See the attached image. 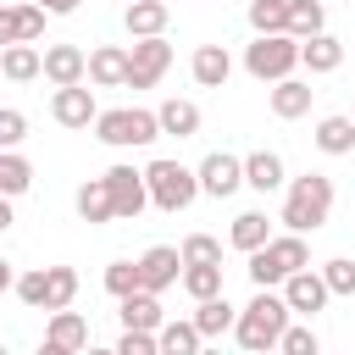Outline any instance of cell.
<instances>
[{
    "label": "cell",
    "instance_id": "39",
    "mask_svg": "<svg viewBox=\"0 0 355 355\" xmlns=\"http://www.w3.org/2000/svg\"><path fill=\"white\" fill-rule=\"evenodd\" d=\"M116 355H161V338H155V333H144V327H122Z\"/></svg>",
    "mask_w": 355,
    "mask_h": 355
},
{
    "label": "cell",
    "instance_id": "27",
    "mask_svg": "<svg viewBox=\"0 0 355 355\" xmlns=\"http://www.w3.org/2000/svg\"><path fill=\"white\" fill-rule=\"evenodd\" d=\"M233 322H239V305H227V294L194 300V327H200L205 338H222V333H233Z\"/></svg>",
    "mask_w": 355,
    "mask_h": 355
},
{
    "label": "cell",
    "instance_id": "16",
    "mask_svg": "<svg viewBox=\"0 0 355 355\" xmlns=\"http://www.w3.org/2000/svg\"><path fill=\"white\" fill-rule=\"evenodd\" d=\"M44 78H50L55 89L89 83V55H83L78 44H44Z\"/></svg>",
    "mask_w": 355,
    "mask_h": 355
},
{
    "label": "cell",
    "instance_id": "2",
    "mask_svg": "<svg viewBox=\"0 0 355 355\" xmlns=\"http://www.w3.org/2000/svg\"><path fill=\"white\" fill-rule=\"evenodd\" d=\"M327 216H333V178H327V172H300V178L283 183V211H277V222H283L288 233H316Z\"/></svg>",
    "mask_w": 355,
    "mask_h": 355
},
{
    "label": "cell",
    "instance_id": "32",
    "mask_svg": "<svg viewBox=\"0 0 355 355\" xmlns=\"http://www.w3.org/2000/svg\"><path fill=\"white\" fill-rule=\"evenodd\" d=\"M78 300V272L72 266H44V311H61Z\"/></svg>",
    "mask_w": 355,
    "mask_h": 355
},
{
    "label": "cell",
    "instance_id": "18",
    "mask_svg": "<svg viewBox=\"0 0 355 355\" xmlns=\"http://www.w3.org/2000/svg\"><path fill=\"white\" fill-rule=\"evenodd\" d=\"M0 78H6V83H33V78H44V50L28 44V39L0 44Z\"/></svg>",
    "mask_w": 355,
    "mask_h": 355
},
{
    "label": "cell",
    "instance_id": "36",
    "mask_svg": "<svg viewBox=\"0 0 355 355\" xmlns=\"http://www.w3.org/2000/svg\"><path fill=\"white\" fill-rule=\"evenodd\" d=\"M133 288H144V283H139V261H111V266H105V294L122 300V294H133Z\"/></svg>",
    "mask_w": 355,
    "mask_h": 355
},
{
    "label": "cell",
    "instance_id": "30",
    "mask_svg": "<svg viewBox=\"0 0 355 355\" xmlns=\"http://www.w3.org/2000/svg\"><path fill=\"white\" fill-rule=\"evenodd\" d=\"M155 338H161V355H194V349L205 344V333L194 327V316H189V322H161Z\"/></svg>",
    "mask_w": 355,
    "mask_h": 355
},
{
    "label": "cell",
    "instance_id": "35",
    "mask_svg": "<svg viewBox=\"0 0 355 355\" xmlns=\"http://www.w3.org/2000/svg\"><path fill=\"white\" fill-rule=\"evenodd\" d=\"M322 277H327L333 300H355V261H349V255H333V261H322Z\"/></svg>",
    "mask_w": 355,
    "mask_h": 355
},
{
    "label": "cell",
    "instance_id": "9",
    "mask_svg": "<svg viewBox=\"0 0 355 355\" xmlns=\"http://www.w3.org/2000/svg\"><path fill=\"white\" fill-rule=\"evenodd\" d=\"M283 300H288V311H294V316H316V311H327V305H333V288H327L322 266H300V272H288V277H283Z\"/></svg>",
    "mask_w": 355,
    "mask_h": 355
},
{
    "label": "cell",
    "instance_id": "4",
    "mask_svg": "<svg viewBox=\"0 0 355 355\" xmlns=\"http://www.w3.org/2000/svg\"><path fill=\"white\" fill-rule=\"evenodd\" d=\"M94 139L111 144V150H144L161 139V116L144 111V105H111L94 116Z\"/></svg>",
    "mask_w": 355,
    "mask_h": 355
},
{
    "label": "cell",
    "instance_id": "37",
    "mask_svg": "<svg viewBox=\"0 0 355 355\" xmlns=\"http://www.w3.org/2000/svg\"><path fill=\"white\" fill-rule=\"evenodd\" d=\"M277 349H283V355H316L322 338H316V327H294V322H288L283 338H277Z\"/></svg>",
    "mask_w": 355,
    "mask_h": 355
},
{
    "label": "cell",
    "instance_id": "8",
    "mask_svg": "<svg viewBox=\"0 0 355 355\" xmlns=\"http://www.w3.org/2000/svg\"><path fill=\"white\" fill-rule=\"evenodd\" d=\"M166 67H172V44H166V33L133 39V50H128V89H155V83L166 78Z\"/></svg>",
    "mask_w": 355,
    "mask_h": 355
},
{
    "label": "cell",
    "instance_id": "45",
    "mask_svg": "<svg viewBox=\"0 0 355 355\" xmlns=\"http://www.w3.org/2000/svg\"><path fill=\"white\" fill-rule=\"evenodd\" d=\"M349 116H355V111H349Z\"/></svg>",
    "mask_w": 355,
    "mask_h": 355
},
{
    "label": "cell",
    "instance_id": "14",
    "mask_svg": "<svg viewBox=\"0 0 355 355\" xmlns=\"http://www.w3.org/2000/svg\"><path fill=\"white\" fill-rule=\"evenodd\" d=\"M44 6H33V0H22V6H0V44H17V39H28V44H39L44 39Z\"/></svg>",
    "mask_w": 355,
    "mask_h": 355
},
{
    "label": "cell",
    "instance_id": "12",
    "mask_svg": "<svg viewBox=\"0 0 355 355\" xmlns=\"http://www.w3.org/2000/svg\"><path fill=\"white\" fill-rule=\"evenodd\" d=\"M78 349H89V322H83L72 305L50 311V327H44V355H78Z\"/></svg>",
    "mask_w": 355,
    "mask_h": 355
},
{
    "label": "cell",
    "instance_id": "29",
    "mask_svg": "<svg viewBox=\"0 0 355 355\" xmlns=\"http://www.w3.org/2000/svg\"><path fill=\"white\" fill-rule=\"evenodd\" d=\"M178 283L189 300H211V294H222V261H183Z\"/></svg>",
    "mask_w": 355,
    "mask_h": 355
},
{
    "label": "cell",
    "instance_id": "40",
    "mask_svg": "<svg viewBox=\"0 0 355 355\" xmlns=\"http://www.w3.org/2000/svg\"><path fill=\"white\" fill-rule=\"evenodd\" d=\"M28 139V116L17 105H0V150H17Z\"/></svg>",
    "mask_w": 355,
    "mask_h": 355
},
{
    "label": "cell",
    "instance_id": "25",
    "mask_svg": "<svg viewBox=\"0 0 355 355\" xmlns=\"http://www.w3.org/2000/svg\"><path fill=\"white\" fill-rule=\"evenodd\" d=\"M155 116H161V139H194L200 133V105L194 100H161L155 105Z\"/></svg>",
    "mask_w": 355,
    "mask_h": 355
},
{
    "label": "cell",
    "instance_id": "43",
    "mask_svg": "<svg viewBox=\"0 0 355 355\" xmlns=\"http://www.w3.org/2000/svg\"><path fill=\"white\" fill-rule=\"evenodd\" d=\"M11 222H17V211H11V194H0V233H6Z\"/></svg>",
    "mask_w": 355,
    "mask_h": 355
},
{
    "label": "cell",
    "instance_id": "28",
    "mask_svg": "<svg viewBox=\"0 0 355 355\" xmlns=\"http://www.w3.org/2000/svg\"><path fill=\"white\" fill-rule=\"evenodd\" d=\"M266 239H272V222H266V211H239V216H233V227H227V244H233L239 255L261 250Z\"/></svg>",
    "mask_w": 355,
    "mask_h": 355
},
{
    "label": "cell",
    "instance_id": "5",
    "mask_svg": "<svg viewBox=\"0 0 355 355\" xmlns=\"http://www.w3.org/2000/svg\"><path fill=\"white\" fill-rule=\"evenodd\" d=\"M144 183H150V205L166 211V216H178V211H189L200 200V172L183 166V161H172V155L150 161L144 166Z\"/></svg>",
    "mask_w": 355,
    "mask_h": 355
},
{
    "label": "cell",
    "instance_id": "41",
    "mask_svg": "<svg viewBox=\"0 0 355 355\" xmlns=\"http://www.w3.org/2000/svg\"><path fill=\"white\" fill-rule=\"evenodd\" d=\"M178 250H183V261H222V239H211V233H189Z\"/></svg>",
    "mask_w": 355,
    "mask_h": 355
},
{
    "label": "cell",
    "instance_id": "3",
    "mask_svg": "<svg viewBox=\"0 0 355 355\" xmlns=\"http://www.w3.org/2000/svg\"><path fill=\"white\" fill-rule=\"evenodd\" d=\"M311 266V250H305V233H272L261 250H250V283L255 288H283L288 272Z\"/></svg>",
    "mask_w": 355,
    "mask_h": 355
},
{
    "label": "cell",
    "instance_id": "7",
    "mask_svg": "<svg viewBox=\"0 0 355 355\" xmlns=\"http://www.w3.org/2000/svg\"><path fill=\"white\" fill-rule=\"evenodd\" d=\"M100 178H105V189H111L116 222H139V216H144V205H150V183H144V166H133V161H116V166H105Z\"/></svg>",
    "mask_w": 355,
    "mask_h": 355
},
{
    "label": "cell",
    "instance_id": "21",
    "mask_svg": "<svg viewBox=\"0 0 355 355\" xmlns=\"http://www.w3.org/2000/svg\"><path fill=\"white\" fill-rule=\"evenodd\" d=\"M266 100H272V116L294 122V116H305V111H311L316 89H311L305 78H294V72H288V78H277V83H272V94H266Z\"/></svg>",
    "mask_w": 355,
    "mask_h": 355
},
{
    "label": "cell",
    "instance_id": "22",
    "mask_svg": "<svg viewBox=\"0 0 355 355\" xmlns=\"http://www.w3.org/2000/svg\"><path fill=\"white\" fill-rule=\"evenodd\" d=\"M116 316H122V327H144V333H155V327L166 322V311H161V294H150V288H133V294H122V300H116Z\"/></svg>",
    "mask_w": 355,
    "mask_h": 355
},
{
    "label": "cell",
    "instance_id": "31",
    "mask_svg": "<svg viewBox=\"0 0 355 355\" xmlns=\"http://www.w3.org/2000/svg\"><path fill=\"white\" fill-rule=\"evenodd\" d=\"M33 189V161L22 150H0V194H28Z\"/></svg>",
    "mask_w": 355,
    "mask_h": 355
},
{
    "label": "cell",
    "instance_id": "19",
    "mask_svg": "<svg viewBox=\"0 0 355 355\" xmlns=\"http://www.w3.org/2000/svg\"><path fill=\"white\" fill-rule=\"evenodd\" d=\"M89 83L94 89H128V50L122 44H94L89 50Z\"/></svg>",
    "mask_w": 355,
    "mask_h": 355
},
{
    "label": "cell",
    "instance_id": "13",
    "mask_svg": "<svg viewBox=\"0 0 355 355\" xmlns=\"http://www.w3.org/2000/svg\"><path fill=\"white\" fill-rule=\"evenodd\" d=\"M50 116H55L61 128H94V116H100V105H94V89H83V83H67V89H55V94H50Z\"/></svg>",
    "mask_w": 355,
    "mask_h": 355
},
{
    "label": "cell",
    "instance_id": "11",
    "mask_svg": "<svg viewBox=\"0 0 355 355\" xmlns=\"http://www.w3.org/2000/svg\"><path fill=\"white\" fill-rule=\"evenodd\" d=\"M178 277H183V250H172V244H150V250L139 255V283H144L150 294H166Z\"/></svg>",
    "mask_w": 355,
    "mask_h": 355
},
{
    "label": "cell",
    "instance_id": "6",
    "mask_svg": "<svg viewBox=\"0 0 355 355\" xmlns=\"http://www.w3.org/2000/svg\"><path fill=\"white\" fill-rule=\"evenodd\" d=\"M244 72L255 78V83H277V78H288V72H300V39L283 28V33H255L250 44H244Z\"/></svg>",
    "mask_w": 355,
    "mask_h": 355
},
{
    "label": "cell",
    "instance_id": "20",
    "mask_svg": "<svg viewBox=\"0 0 355 355\" xmlns=\"http://www.w3.org/2000/svg\"><path fill=\"white\" fill-rule=\"evenodd\" d=\"M189 72H194L200 89H222V83L233 78V55H227V44H200V50L189 55Z\"/></svg>",
    "mask_w": 355,
    "mask_h": 355
},
{
    "label": "cell",
    "instance_id": "24",
    "mask_svg": "<svg viewBox=\"0 0 355 355\" xmlns=\"http://www.w3.org/2000/svg\"><path fill=\"white\" fill-rule=\"evenodd\" d=\"M166 22H172V6H166V0H128V11H122V28H128L133 39L166 33Z\"/></svg>",
    "mask_w": 355,
    "mask_h": 355
},
{
    "label": "cell",
    "instance_id": "33",
    "mask_svg": "<svg viewBox=\"0 0 355 355\" xmlns=\"http://www.w3.org/2000/svg\"><path fill=\"white\" fill-rule=\"evenodd\" d=\"M327 28V6L322 0H288V33L294 39H311Z\"/></svg>",
    "mask_w": 355,
    "mask_h": 355
},
{
    "label": "cell",
    "instance_id": "23",
    "mask_svg": "<svg viewBox=\"0 0 355 355\" xmlns=\"http://www.w3.org/2000/svg\"><path fill=\"white\" fill-rule=\"evenodd\" d=\"M72 205H78V216H83L89 227H105V222H116V205H111V189H105V178H89V183H78Z\"/></svg>",
    "mask_w": 355,
    "mask_h": 355
},
{
    "label": "cell",
    "instance_id": "15",
    "mask_svg": "<svg viewBox=\"0 0 355 355\" xmlns=\"http://www.w3.org/2000/svg\"><path fill=\"white\" fill-rule=\"evenodd\" d=\"M300 67L311 72V78H327V72H338L344 67V39L338 33H311V39H300Z\"/></svg>",
    "mask_w": 355,
    "mask_h": 355
},
{
    "label": "cell",
    "instance_id": "34",
    "mask_svg": "<svg viewBox=\"0 0 355 355\" xmlns=\"http://www.w3.org/2000/svg\"><path fill=\"white\" fill-rule=\"evenodd\" d=\"M250 28L255 33H283L288 28V0H250Z\"/></svg>",
    "mask_w": 355,
    "mask_h": 355
},
{
    "label": "cell",
    "instance_id": "17",
    "mask_svg": "<svg viewBox=\"0 0 355 355\" xmlns=\"http://www.w3.org/2000/svg\"><path fill=\"white\" fill-rule=\"evenodd\" d=\"M283 183H288V166H283L277 150H250V155H244V189H255V194H277Z\"/></svg>",
    "mask_w": 355,
    "mask_h": 355
},
{
    "label": "cell",
    "instance_id": "10",
    "mask_svg": "<svg viewBox=\"0 0 355 355\" xmlns=\"http://www.w3.org/2000/svg\"><path fill=\"white\" fill-rule=\"evenodd\" d=\"M200 194H211V200H233L239 189H244V155H227V150H211L200 166Z\"/></svg>",
    "mask_w": 355,
    "mask_h": 355
},
{
    "label": "cell",
    "instance_id": "42",
    "mask_svg": "<svg viewBox=\"0 0 355 355\" xmlns=\"http://www.w3.org/2000/svg\"><path fill=\"white\" fill-rule=\"evenodd\" d=\"M33 6H44V11H50V17H72V11H78V6H83V0H33Z\"/></svg>",
    "mask_w": 355,
    "mask_h": 355
},
{
    "label": "cell",
    "instance_id": "26",
    "mask_svg": "<svg viewBox=\"0 0 355 355\" xmlns=\"http://www.w3.org/2000/svg\"><path fill=\"white\" fill-rule=\"evenodd\" d=\"M311 144H316L322 155H349V150H355V116H344V111L322 116L316 133H311Z\"/></svg>",
    "mask_w": 355,
    "mask_h": 355
},
{
    "label": "cell",
    "instance_id": "1",
    "mask_svg": "<svg viewBox=\"0 0 355 355\" xmlns=\"http://www.w3.org/2000/svg\"><path fill=\"white\" fill-rule=\"evenodd\" d=\"M288 322H294V311H288L283 288H255L250 305H244L239 322H233V338H239V349L261 355V349H277V338H283Z\"/></svg>",
    "mask_w": 355,
    "mask_h": 355
},
{
    "label": "cell",
    "instance_id": "44",
    "mask_svg": "<svg viewBox=\"0 0 355 355\" xmlns=\"http://www.w3.org/2000/svg\"><path fill=\"white\" fill-rule=\"evenodd\" d=\"M6 288H17V272H11V261L0 255V294H6Z\"/></svg>",
    "mask_w": 355,
    "mask_h": 355
},
{
    "label": "cell",
    "instance_id": "38",
    "mask_svg": "<svg viewBox=\"0 0 355 355\" xmlns=\"http://www.w3.org/2000/svg\"><path fill=\"white\" fill-rule=\"evenodd\" d=\"M17 300H22L28 311H44V266H33V272H17Z\"/></svg>",
    "mask_w": 355,
    "mask_h": 355
}]
</instances>
